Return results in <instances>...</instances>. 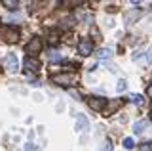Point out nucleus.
<instances>
[{
  "instance_id": "obj_1",
  "label": "nucleus",
  "mask_w": 152,
  "mask_h": 151,
  "mask_svg": "<svg viewBox=\"0 0 152 151\" xmlns=\"http://www.w3.org/2000/svg\"><path fill=\"white\" fill-rule=\"evenodd\" d=\"M51 82L59 84V86H65V88H70L78 82V77L74 73H61V75H53L51 77Z\"/></svg>"
},
{
  "instance_id": "obj_2",
  "label": "nucleus",
  "mask_w": 152,
  "mask_h": 151,
  "mask_svg": "<svg viewBox=\"0 0 152 151\" xmlns=\"http://www.w3.org/2000/svg\"><path fill=\"white\" fill-rule=\"evenodd\" d=\"M0 38L4 42H17L19 40V31L15 27H2V29H0Z\"/></svg>"
},
{
  "instance_id": "obj_3",
  "label": "nucleus",
  "mask_w": 152,
  "mask_h": 151,
  "mask_svg": "<svg viewBox=\"0 0 152 151\" xmlns=\"http://www.w3.org/2000/svg\"><path fill=\"white\" fill-rule=\"evenodd\" d=\"M40 50H42V38H38V36L31 38V42L25 46V52L28 54V58H34L36 54H40Z\"/></svg>"
},
{
  "instance_id": "obj_4",
  "label": "nucleus",
  "mask_w": 152,
  "mask_h": 151,
  "mask_svg": "<svg viewBox=\"0 0 152 151\" xmlns=\"http://www.w3.org/2000/svg\"><path fill=\"white\" fill-rule=\"evenodd\" d=\"M107 98H101V96H89L88 98V105L91 107L93 111H103L104 105H107Z\"/></svg>"
},
{
  "instance_id": "obj_5",
  "label": "nucleus",
  "mask_w": 152,
  "mask_h": 151,
  "mask_svg": "<svg viewBox=\"0 0 152 151\" xmlns=\"http://www.w3.org/2000/svg\"><path fill=\"white\" fill-rule=\"evenodd\" d=\"M78 52L82 56H91V52H93V42L91 38H82L78 42Z\"/></svg>"
},
{
  "instance_id": "obj_6",
  "label": "nucleus",
  "mask_w": 152,
  "mask_h": 151,
  "mask_svg": "<svg viewBox=\"0 0 152 151\" xmlns=\"http://www.w3.org/2000/svg\"><path fill=\"white\" fill-rule=\"evenodd\" d=\"M23 65H25V69H27V75H31V73H36L38 69H40V61H38L36 58H25V61H23Z\"/></svg>"
},
{
  "instance_id": "obj_7",
  "label": "nucleus",
  "mask_w": 152,
  "mask_h": 151,
  "mask_svg": "<svg viewBox=\"0 0 152 151\" xmlns=\"http://www.w3.org/2000/svg\"><path fill=\"white\" fill-rule=\"evenodd\" d=\"M17 65H19V61H17V56L15 54H8L6 58H4V69L17 71Z\"/></svg>"
},
{
  "instance_id": "obj_8",
  "label": "nucleus",
  "mask_w": 152,
  "mask_h": 151,
  "mask_svg": "<svg viewBox=\"0 0 152 151\" xmlns=\"http://www.w3.org/2000/svg\"><path fill=\"white\" fill-rule=\"evenodd\" d=\"M122 105V101L120 100H108L107 101V111H104V115H114V111H118V107Z\"/></svg>"
},
{
  "instance_id": "obj_9",
  "label": "nucleus",
  "mask_w": 152,
  "mask_h": 151,
  "mask_svg": "<svg viewBox=\"0 0 152 151\" xmlns=\"http://www.w3.org/2000/svg\"><path fill=\"white\" fill-rule=\"evenodd\" d=\"M88 128V119L86 115H78V121H76V130H86Z\"/></svg>"
},
{
  "instance_id": "obj_10",
  "label": "nucleus",
  "mask_w": 152,
  "mask_h": 151,
  "mask_svg": "<svg viewBox=\"0 0 152 151\" xmlns=\"http://www.w3.org/2000/svg\"><path fill=\"white\" fill-rule=\"evenodd\" d=\"M2 6H4V8H8L10 12H15L17 8H19V2H17V0H4Z\"/></svg>"
},
{
  "instance_id": "obj_11",
  "label": "nucleus",
  "mask_w": 152,
  "mask_h": 151,
  "mask_svg": "<svg viewBox=\"0 0 152 151\" xmlns=\"http://www.w3.org/2000/svg\"><path fill=\"white\" fill-rule=\"evenodd\" d=\"M146 124H148V121H137L135 124H133V132H135V134H141V132L146 128Z\"/></svg>"
},
{
  "instance_id": "obj_12",
  "label": "nucleus",
  "mask_w": 152,
  "mask_h": 151,
  "mask_svg": "<svg viewBox=\"0 0 152 151\" xmlns=\"http://www.w3.org/2000/svg\"><path fill=\"white\" fill-rule=\"evenodd\" d=\"M129 101L135 103V105H142V103H145L142 96H139V94H129Z\"/></svg>"
},
{
  "instance_id": "obj_13",
  "label": "nucleus",
  "mask_w": 152,
  "mask_h": 151,
  "mask_svg": "<svg viewBox=\"0 0 152 151\" xmlns=\"http://www.w3.org/2000/svg\"><path fill=\"white\" fill-rule=\"evenodd\" d=\"M97 56H99L101 59H108V58L112 56V54H110V48H101V50H99V54H97Z\"/></svg>"
},
{
  "instance_id": "obj_14",
  "label": "nucleus",
  "mask_w": 152,
  "mask_h": 151,
  "mask_svg": "<svg viewBox=\"0 0 152 151\" xmlns=\"http://www.w3.org/2000/svg\"><path fill=\"white\" fill-rule=\"evenodd\" d=\"M48 59H50V61H61V59H63V56H61V54H57L55 50H51L50 54H48Z\"/></svg>"
},
{
  "instance_id": "obj_15",
  "label": "nucleus",
  "mask_w": 152,
  "mask_h": 151,
  "mask_svg": "<svg viewBox=\"0 0 152 151\" xmlns=\"http://www.w3.org/2000/svg\"><path fill=\"white\" fill-rule=\"evenodd\" d=\"M137 151H152V144L150 141H142V144H139Z\"/></svg>"
},
{
  "instance_id": "obj_16",
  "label": "nucleus",
  "mask_w": 152,
  "mask_h": 151,
  "mask_svg": "<svg viewBox=\"0 0 152 151\" xmlns=\"http://www.w3.org/2000/svg\"><path fill=\"white\" fill-rule=\"evenodd\" d=\"M57 42H59V33H57V31L50 33V44H51V46H55Z\"/></svg>"
},
{
  "instance_id": "obj_17",
  "label": "nucleus",
  "mask_w": 152,
  "mask_h": 151,
  "mask_svg": "<svg viewBox=\"0 0 152 151\" xmlns=\"http://www.w3.org/2000/svg\"><path fill=\"white\" fill-rule=\"evenodd\" d=\"M126 88H127V82H126V81H118V86H116L118 92H124Z\"/></svg>"
},
{
  "instance_id": "obj_18",
  "label": "nucleus",
  "mask_w": 152,
  "mask_h": 151,
  "mask_svg": "<svg viewBox=\"0 0 152 151\" xmlns=\"http://www.w3.org/2000/svg\"><path fill=\"white\" fill-rule=\"evenodd\" d=\"M133 145H135V144H133L131 138H126V140H124V147H126V149H131Z\"/></svg>"
},
{
  "instance_id": "obj_19",
  "label": "nucleus",
  "mask_w": 152,
  "mask_h": 151,
  "mask_svg": "<svg viewBox=\"0 0 152 151\" xmlns=\"http://www.w3.org/2000/svg\"><path fill=\"white\" fill-rule=\"evenodd\" d=\"M103 151H112V144H110V140H107V141H104V147H103Z\"/></svg>"
},
{
  "instance_id": "obj_20",
  "label": "nucleus",
  "mask_w": 152,
  "mask_h": 151,
  "mask_svg": "<svg viewBox=\"0 0 152 151\" xmlns=\"http://www.w3.org/2000/svg\"><path fill=\"white\" fill-rule=\"evenodd\" d=\"M69 92H70V96H74V98H76V100H80V98H82V96H80V94L76 92V90H69Z\"/></svg>"
},
{
  "instance_id": "obj_21",
  "label": "nucleus",
  "mask_w": 152,
  "mask_h": 151,
  "mask_svg": "<svg viewBox=\"0 0 152 151\" xmlns=\"http://www.w3.org/2000/svg\"><path fill=\"white\" fill-rule=\"evenodd\" d=\"M146 94H148V98H150V100H152V84H150V86H148V90H146Z\"/></svg>"
},
{
  "instance_id": "obj_22",
  "label": "nucleus",
  "mask_w": 152,
  "mask_h": 151,
  "mask_svg": "<svg viewBox=\"0 0 152 151\" xmlns=\"http://www.w3.org/2000/svg\"><path fill=\"white\" fill-rule=\"evenodd\" d=\"M150 119H152V111H150Z\"/></svg>"
}]
</instances>
